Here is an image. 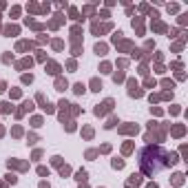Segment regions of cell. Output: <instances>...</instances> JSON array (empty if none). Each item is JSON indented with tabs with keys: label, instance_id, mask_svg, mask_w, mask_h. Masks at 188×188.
<instances>
[{
	"label": "cell",
	"instance_id": "3",
	"mask_svg": "<svg viewBox=\"0 0 188 188\" xmlns=\"http://www.w3.org/2000/svg\"><path fill=\"white\" fill-rule=\"evenodd\" d=\"M171 135L173 137H184L186 135V124H171Z\"/></svg>",
	"mask_w": 188,
	"mask_h": 188
},
{
	"label": "cell",
	"instance_id": "6",
	"mask_svg": "<svg viewBox=\"0 0 188 188\" xmlns=\"http://www.w3.org/2000/svg\"><path fill=\"white\" fill-rule=\"evenodd\" d=\"M139 184H142V175H133V177L128 179V184H126V186H128V188H137Z\"/></svg>",
	"mask_w": 188,
	"mask_h": 188
},
{
	"label": "cell",
	"instance_id": "13",
	"mask_svg": "<svg viewBox=\"0 0 188 188\" xmlns=\"http://www.w3.org/2000/svg\"><path fill=\"white\" fill-rule=\"evenodd\" d=\"M47 69H49V73H58V71H60V67H58L55 62H49V64H47Z\"/></svg>",
	"mask_w": 188,
	"mask_h": 188
},
{
	"label": "cell",
	"instance_id": "1",
	"mask_svg": "<svg viewBox=\"0 0 188 188\" xmlns=\"http://www.w3.org/2000/svg\"><path fill=\"white\" fill-rule=\"evenodd\" d=\"M139 164H142V171L146 175H155V173L164 171L168 166V153L164 151L162 146H146L144 151L139 153Z\"/></svg>",
	"mask_w": 188,
	"mask_h": 188
},
{
	"label": "cell",
	"instance_id": "33",
	"mask_svg": "<svg viewBox=\"0 0 188 188\" xmlns=\"http://www.w3.org/2000/svg\"><path fill=\"white\" fill-rule=\"evenodd\" d=\"M148 188H157V184H155V181H151V184H148Z\"/></svg>",
	"mask_w": 188,
	"mask_h": 188
},
{
	"label": "cell",
	"instance_id": "9",
	"mask_svg": "<svg viewBox=\"0 0 188 188\" xmlns=\"http://www.w3.org/2000/svg\"><path fill=\"white\" fill-rule=\"evenodd\" d=\"M177 162H179V155L177 153H168V166H175Z\"/></svg>",
	"mask_w": 188,
	"mask_h": 188
},
{
	"label": "cell",
	"instance_id": "4",
	"mask_svg": "<svg viewBox=\"0 0 188 188\" xmlns=\"http://www.w3.org/2000/svg\"><path fill=\"white\" fill-rule=\"evenodd\" d=\"M111 106H113V100H106L102 106H97V109H95V115H104L106 111H111Z\"/></svg>",
	"mask_w": 188,
	"mask_h": 188
},
{
	"label": "cell",
	"instance_id": "23",
	"mask_svg": "<svg viewBox=\"0 0 188 188\" xmlns=\"http://www.w3.org/2000/svg\"><path fill=\"white\" fill-rule=\"evenodd\" d=\"M179 25H181V27L188 25V13H181V16H179Z\"/></svg>",
	"mask_w": 188,
	"mask_h": 188
},
{
	"label": "cell",
	"instance_id": "27",
	"mask_svg": "<svg viewBox=\"0 0 188 188\" xmlns=\"http://www.w3.org/2000/svg\"><path fill=\"white\" fill-rule=\"evenodd\" d=\"M151 113H153V115H162V109H159V106H151Z\"/></svg>",
	"mask_w": 188,
	"mask_h": 188
},
{
	"label": "cell",
	"instance_id": "32",
	"mask_svg": "<svg viewBox=\"0 0 188 188\" xmlns=\"http://www.w3.org/2000/svg\"><path fill=\"white\" fill-rule=\"evenodd\" d=\"M104 126H106V128H111V126H115V117H111V120H109V124H104Z\"/></svg>",
	"mask_w": 188,
	"mask_h": 188
},
{
	"label": "cell",
	"instance_id": "29",
	"mask_svg": "<svg viewBox=\"0 0 188 188\" xmlns=\"http://www.w3.org/2000/svg\"><path fill=\"white\" fill-rule=\"evenodd\" d=\"M162 97H164V100H173V91H164Z\"/></svg>",
	"mask_w": 188,
	"mask_h": 188
},
{
	"label": "cell",
	"instance_id": "10",
	"mask_svg": "<svg viewBox=\"0 0 188 188\" xmlns=\"http://www.w3.org/2000/svg\"><path fill=\"white\" fill-rule=\"evenodd\" d=\"M75 179H77V181H86V179H89L86 171H77V173H75Z\"/></svg>",
	"mask_w": 188,
	"mask_h": 188
},
{
	"label": "cell",
	"instance_id": "17",
	"mask_svg": "<svg viewBox=\"0 0 188 188\" xmlns=\"http://www.w3.org/2000/svg\"><path fill=\"white\" fill-rule=\"evenodd\" d=\"M168 11H171V13H177V11H179V5H177V2H171V5H168Z\"/></svg>",
	"mask_w": 188,
	"mask_h": 188
},
{
	"label": "cell",
	"instance_id": "24",
	"mask_svg": "<svg viewBox=\"0 0 188 188\" xmlns=\"http://www.w3.org/2000/svg\"><path fill=\"white\" fill-rule=\"evenodd\" d=\"M73 91H75L77 95H82V93H84V86H82V84H75V86H73Z\"/></svg>",
	"mask_w": 188,
	"mask_h": 188
},
{
	"label": "cell",
	"instance_id": "5",
	"mask_svg": "<svg viewBox=\"0 0 188 188\" xmlns=\"http://www.w3.org/2000/svg\"><path fill=\"white\" fill-rule=\"evenodd\" d=\"M171 184L173 186H184V173H175L171 177Z\"/></svg>",
	"mask_w": 188,
	"mask_h": 188
},
{
	"label": "cell",
	"instance_id": "2",
	"mask_svg": "<svg viewBox=\"0 0 188 188\" xmlns=\"http://www.w3.org/2000/svg\"><path fill=\"white\" fill-rule=\"evenodd\" d=\"M128 95H131V97H142V95H144V91L137 86L135 80H128Z\"/></svg>",
	"mask_w": 188,
	"mask_h": 188
},
{
	"label": "cell",
	"instance_id": "12",
	"mask_svg": "<svg viewBox=\"0 0 188 188\" xmlns=\"http://www.w3.org/2000/svg\"><path fill=\"white\" fill-rule=\"evenodd\" d=\"M95 53H97V55H104V53H106V44H95Z\"/></svg>",
	"mask_w": 188,
	"mask_h": 188
},
{
	"label": "cell",
	"instance_id": "22",
	"mask_svg": "<svg viewBox=\"0 0 188 188\" xmlns=\"http://www.w3.org/2000/svg\"><path fill=\"white\" fill-rule=\"evenodd\" d=\"M122 151H124V155H128V153H131V151H133V144H131V142H126V144H124V148H122Z\"/></svg>",
	"mask_w": 188,
	"mask_h": 188
},
{
	"label": "cell",
	"instance_id": "14",
	"mask_svg": "<svg viewBox=\"0 0 188 188\" xmlns=\"http://www.w3.org/2000/svg\"><path fill=\"white\" fill-rule=\"evenodd\" d=\"M162 86H164V89H171V91H173V89H175V82H173V80H162Z\"/></svg>",
	"mask_w": 188,
	"mask_h": 188
},
{
	"label": "cell",
	"instance_id": "11",
	"mask_svg": "<svg viewBox=\"0 0 188 188\" xmlns=\"http://www.w3.org/2000/svg\"><path fill=\"white\" fill-rule=\"evenodd\" d=\"M55 86H58V91H64V89H67V80L58 77V80H55Z\"/></svg>",
	"mask_w": 188,
	"mask_h": 188
},
{
	"label": "cell",
	"instance_id": "31",
	"mask_svg": "<svg viewBox=\"0 0 188 188\" xmlns=\"http://www.w3.org/2000/svg\"><path fill=\"white\" fill-rule=\"evenodd\" d=\"M95 155H97V151H89V153H86V157H89V159H93Z\"/></svg>",
	"mask_w": 188,
	"mask_h": 188
},
{
	"label": "cell",
	"instance_id": "30",
	"mask_svg": "<svg viewBox=\"0 0 188 188\" xmlns=\"http://www.w3.org/2000/svg\"><path fill=\"white\" fill-rule=\"evenodd\" d=\"M38 173H40V175L44 177V175H49V168H44V166H40V168H38Z\"/></svg>",
	"mask_w": 188,
	"mask_h": 188
},
{
	"label": "cell",
	"instance_id": "7",
	"mask_svg": "<svg viewBox=\"0 0 188 188\" xmlns=\"http://www.w3.org/2000/svg\"><path fill=\"white\" fill-rule=\"evenodd\" d=\"M122 133H128V135H133V133H137L139 128H137V124H126V126H120Z\"/></svg>",
	"mask_w": 188,
	"mask_h": 188
},
{
	"label": "cell",
	"instance_id": "25",
	"mask_svg": "<svg viewBox=\"0 0 188 188\" xmlns=\"http://www.w3.org/2000/svg\"><path fill=\"white\" fill-rule=\"evenodd\" d=\"M113 80H115V82H122V80H124V73H122V71H117V73L113 75Z\"/></svg>",
	"mask_w": 188,
	"mask_h": 188
},
{
	"label": "cell",
	"instance_id": "20",
	"mask_svg": "<svg viewBox=\"0 0 188 188\" xmlns=\"http://www.w3.org/2000/svg\"><path fill=\"white\" fill-rule=\"evenodd\" d=\"M5 33H7V35H16L18 33V27H7V29H5Z\"/></svg>",
	"mask_w": 188,
	"mask_h": 188
},
{
	"label": "cell",
	"instance_id": "28",
	"mask_svg": "<svg viewBox=\"0 0 188 188\" xmlns=\"http://www.w3.org/2000/svg\"><path fill=\"white\" fill-rule=\"evenodd\" d=\"M18 67H20V69H25V67H31V60L27 58V60H22V62H20V64H18Z\"/></svg>",
	"mask_w": 188,
	"mask_h": 188
},
{
	"label": "cell",
	"instance_id": "15",
	"mask_svg": "<svg viewBox=\"0 0 188 188\" xmlns=\"http://www.w3.org/2000/svg\"><path fill=\"white\" fill-rule=\"evenodd\" d=\"M171 69H175V71H177V73H179L181 69H184V64H181L179 60H175V62H173V64H171Z\"/></svg>",
	"mask_w": 188,
	"mask_h": 188
},
{
	"label": "cell",
	"instance_id": "18",
	"mask_svg": "<svg viewBox=\"0 0 188 188\" xmlns=\"http://www.w3.org/2000/svg\"><path fill=\"white\" fill-rule=\"evenodd\" d=\"M91 89H93V91H100V89H102V82H100V80H93V82H91Z\"/></svg>",
	"mask_w": 188,
	"mask_h": 188
},
{
	"label": "cell",
	"instance_id": "34",
	"mask_svg": "<svg viewBox=\"0 0 188 188\" xmlns=\"http://www.w3.org/2000/svg\"><path fill=\"white\" fill-rule=\"evenodd\" d=\"M2 133H5V128H2V126H0V135H2Z\"/></svg>",
	"mask_w": 188,
	"mask_h": 188
},
{
	"label": "cell",
	"instance_id": "21",
	"mask_svg": "<svg viewBox=\"0 0 188 188\" xmlns=\"http://www.w3.org/2000/svg\"><path fill=\"white\" fill-rule=\"evenodd\" d=\"M179 113H181V106L173 104V106H171V115H179Z\"/></svg>",
	"mask_w": 188,
	"mask_h": 188
},
{
	"label": "cell",
	"instance_id": "16",
	"mask_svg": "<svg viewBox=\"0 0 188 188\" xmlns=\"http://www.w3.org/2000/svg\"><path fill=\"white\" fill-rule=\"evenodd\" d=\"M113 168H117V171L124 168V159H113Z\"/></svg>",
	"mask_w": 188,
	"mask_h": 188
},
{
	"label": "cell",
	"instance_id": "8",
	"mask_svg": "<svg viewBox=\"0 0 188 188\" xmlns=\"http://www.w3.org/2000/svg\"><path fill=\"white\" fill-rule=\"evenodd\" d=\"M153 29H155V31H159V33H164V31H168V27L164 25V22H159V20H155V22H153Z\"/></svg>",
	"mask_w": 188,
	"mask_h": 188
},
{
	"label": "cell",
	"instance_id": "26",
	"mask_svg": "<svg viewBox=\"0 0 188 188\" xmlns=\"http://www.w3.org/2000/svg\"><path fill=\"white\" fill-rule=\"evenodd\" d=\"M144 86H146V89H155V80H151V77H148V80L144 82Z\"/></svg>",
	"mask_w": 188,
	"mask_h": 188
},
{
	"label": "cell",
	"instance_id": "19",
	"mask_svg": "<svg viewBox=\"0 0 188 188\" xmlns=\"http://www.w3.org/2000/svg\"><path fill=\"white\" fill-rule=\"evenodd\" d=\"M0 111H2V113H9V111H11V104H9V102H2V104H0Z\"/></svg>",
	"mask_w": 188,
	"mask_h": 188
}]
</instances>
